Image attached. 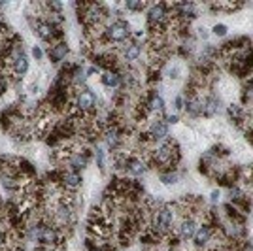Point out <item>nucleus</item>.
I'll return each instance as SVG.
<instances>
[{"instance_id":"5701e85b","label":"nucleus","mask_w":253,"mask_h":251,"mask_svg":"<svg viewBox=\"0 0 253 251\" xmlns=\"http://www.w3.org/2000/svg\"><path fill=\"white\" fill-rule=\"evenodd\" d=\"M98 72H100V70H98L96 66H91V68H87V70H85V74H87V78H89V76H95V74H98Z\"/></svg>"},{"instance_id":"20e7f679","label":"nucleus","mask_w":253,"mask_h":251,"mask_svg":"<svg viewBox=\"0 0 253 251\" xmlns=\"http://www.w3.org/2000/svg\"><path fill=\"white\" fill-rule=\"evenodd\" d=\"M148 170H149L148 161L142 157L140 153H128V155H126L125 176H130V178L138 179L140 176H144Z\"/></svg>"},{"instance_id":"9d476101","label":"nucleus","mask_w":253,"mask_h":251,"mask_svg":"<svg viewBox=\"0 0 253 251\" xmlns=\"http://www.w3.org/2000/svg\"><path fill=\"white\" fill-rule=\"evenodd\" d=\"M68 53H70L68 43L59 42V43L49 45V49H47V57H49V61H51L53 64H61V63H64V59L68 57Z\"/></svg>"},{"instance_id":"f3484780","label":"nucleus","mask_w":253,"mask_h":251,"mask_svg":"<svg viewBox=\"0 0 253 251\" xmlns=\"http://www.w3.org/2000/svg\"><path fill=\"white\" fill-rule=\"evenodd\" d=\"M169 78L170 80H178L179 76H181V66L179 64H172V66H169Z\"/></svg>"},{"instance_id":"4be33fe9","label":"nucleus","mask_w":253,"mask_h":251,"mask_svg":"<svg viewBox=\"0 0 253 251\" xmlns=\"http://www.w3.org/2000/svg\"><path fill=\"white\" fill-rule=\"evenodd\" d=\"M32 57H34L36 61H42L43 59V49L40 45H34V47H32Z\"/></svg>"},{"instance_id":"dca6fc26","label":"nucleus","mask_w":253,"mask_h":251,"mask_svg":"<svg viewBox=\"0 0 253 251\" xmlns=\"http://www.w3.org/2000/svg\"><path fill=\"white\" fill-rule=\"evenodd\" d=\"M10 78L8 76H4V74H0V96H4V94L8 93V89H10Z\"/></svg>"},{"instance_id":"0eeeda50","label":"nucleus","mask_w":253,"mask_h":251,"mask_svg":"<svg viewBox=\"0 0 253 251\" xmlns=\"http://www.w3.org/2000/svg\"><path fill=\"white\" fill-rule=\"evenodd\" d=\"M148 132H149V136H151V142H153V144H161V142H165L167 138H170V125L163 117H157V119H153V121L149 123Z\"/></svg>"},{"instance_id":"4468645a","label":"nucleus","mask_w":253,"mask_h":251,"mask_svg":"<svg viewBox=\"0 0 253 251\" xmlns=\"http://www.w3.org/2000/svg\"><path fill=\"white\" fill-rule=\"evenodd\" d=\"M93 151H95L93 155H95L96 167H98V170H100V174H106V151L100 146H96Z\"/></svg>"},{"instance_id":"423d86ee","label":"nucleus","mask_w":253,"mask_h":251,"mask_svg":"<svg viewBox=\"0 0 253 251\" xmlns=\"http://www.w3.org/2000/svg\"><path fill=\"white\" fill-rule=\"evenodd\" d=\"M221 96L215 93H208L202 96V114L201 117L204 119H211L215 115L221 114Z\"/></svg>"},{"instance_id":"9b49d317","label":"nucleus","mask_w":253,"mask_h":251,"mask_svg":"<svg viewBox=\"0 0 253 251\" xmlns=\"http://www.w3.org/2000/svg\"><path fill=\"white\" fill-rule=\"evenodd\" d=\"M100 84L104 85L106 89H110V91L121 89V85H123L121 72H102L100 74Z\"/></svg>"},{"instance_id":"2eb2a0df","label":"nucleus","mask_w":253,"mask_h":251,"mask_svg":"<svg viewBox=\"0 0 253 251\" xmlns=\"http://www.w3.org/2000/svg\"><path fill=\"white\" fill-rule=\"evenodd\" d=\"M211 34L213 36H217V38H225L227 34H229V27L225 25V23H215L213 27H211Z\"/></svg>"},{"instance_id":"a211bd4d","label":"nucleus","mask_w":253,"mask_h":251,"mask_svg":"<svg viewBox=\"0 0 253 251\" xmlns=\"http://www.w3.org/2000/svg\"><path fill=\"white\" fill-rule=\"evenodd\" d=\"M183 108H185V96H183V94H178V96L174 98V110H176V112H183Z\"/></svg>"},{"instance_id":"412c9836","label":"nucleus","mask_w":253,"mask_h":251,"mask_svg":"<svg viewBox=\"0 0 253 251\" xmlns=\"http://www.w3.org/2000/svg\"><path fill=\"white\" fill-rule=\"evenodd\" d=\"M163 119H165L169 125H176V123H179V115L178 114H167Z\"/></svg>"},{"instance_id":"6ab92c4d","label":"nucleus","mask_w":253,"mask_h":251,"mask_svg":"<svg viewBox=\"0 0 253 251\" xmlns=\"http://www.w3.org/2000/svg\"><path fill=\"white\" fill-rule=\"evenodd\" d=\"M219 200H221V191H219V189H213V191L210 193V204L215 208Z\"/></svg>"},{"instance_id":"1a4fd4ad","label":"nucleus","mask_w":253,"mask_h":251,"mask_svg":"<svg viewBox=\"0 0 253 251\" xmlns=\"http://www.w3.org/2000/svg\"><path fill=\"white\" fill-rule=\"evenodd\" d=\"M183 96H185V94H183ZM183 112L189 115L191 119L201 117V114H202V94L201 93L187 94V96H185V108H183Z\"/></svg>"},{"instance_id":"f257e3e1","label":"nucleus","mask_w":253,"mask_h":251,"mask_svg":"<svg viewBox=\"0 0 253 251\" xmlns=\"http://www.w3.org/2000/svg\"><path fill=\"white\" fill-rule=\"evenodd\" d=\"M176 221H178V213H176V208H174V202H167L157 211H153L151 229L165 240L167 236H170L176 230Z\"/></svg>"},{"instance_id":"6e6552de","label":"nucleus","mask_w":253,"mask_h":251,"mask_svg":"<svg viewBox=\"0 0 253 251\" xmlns=\"http://www.w3.org/2000/svg\"><path fill=\"white\" fill-rule=\"evenodd\" d=\"M84 185V176L82 172H74V170H64L63 179H61V185L59 187L68 191V193H78V189Z\"/></svg>"},{"instance_id":"7ed1b4c3","label":"nucleus","mask_w":253,"mask_h":251,"mask_svg":"<svg viewBox=\"0 0 253 251\" xmlns=\"http://www.w3.org/2000/svg\"><path fill=\"white\" fill-rule=\"evenodd\" d=\"M72 104H74V108L84 115V117H93V115H96V112H98L100 102H98V96H96L95 91L87 87V89L74 94Z\"/></svg>"},{"instance_id":"f8f14e48","label":"nucleus","mask_w":253,"mask_h":251,"mask_svg":"<svg viewBox=\"0 0 253 251\" xmlns=\"http://www.w3.org/2000/svg\"><path fill=\"white\" fill-rule=\"evenodd\" d=\"M185 172H179L178 168H174V170H163V172H159V181L163 183V185H176L181 176H183Z\"/></svg>"},{"instance_id":"ddd939ff","label":"nucleus","mask_w":253,"mask_h":251,"mask_svg":"<svg viewBox=\"0 0 253 251\" xmlns=\"http://www.w3.org/2000/svg\"><path fill=\"white\" fill-rule=\"evenodd\" d=\"M123 8L126 11H130V13H142V11L148 8V4L142 2V0H126L125 4H123Z\"/></svg>"},{"instance_id":"aec40b11","label":"nucleus","mask_w":253,"mask_h":251,"mask_svg":"<svg viewBox=\"0 0 253 251\" xmlns=\"http://www.w3.org/2000/svg\"><path fill=\"white\" fill-rule=\"evenodd\" d=\"M210 34H211V32L208 31V29H206L204 25H201V27L197 29V38H201V40H204V42H206V40L210 38Z\"/></svg>"},{"instance_id":"f03ea898","label":"nucleus","mask_w":253,"mask_h":251,"mask_svg":"<svg viewBox=\"0 0 253 251\" xmlns=\"http://www.w3.org/2000/svg\"><path fill=\"white\" fill-rule=\"evenodd\" d=\"M132 38V31H130V23L126 19H114L106 25L104 31V42L112 47L123 45Z\"/></svg>"},{"instance_id":"39448f33","label":"nucleus","mask_w":253,"mask_h":251,"mask_svg":"<svg viewBox=\"0 0 253 251\" xmlns=\"http://www.w3.org/2000/svg\"><path fill=\"white\" fill-rule=\"evenodd\" d=\"M197 229H199V219H195V217H183V219L178 221L174 234H176L183 244H187V242H191L195 238Z\"/></svg>"}]
</instances>
